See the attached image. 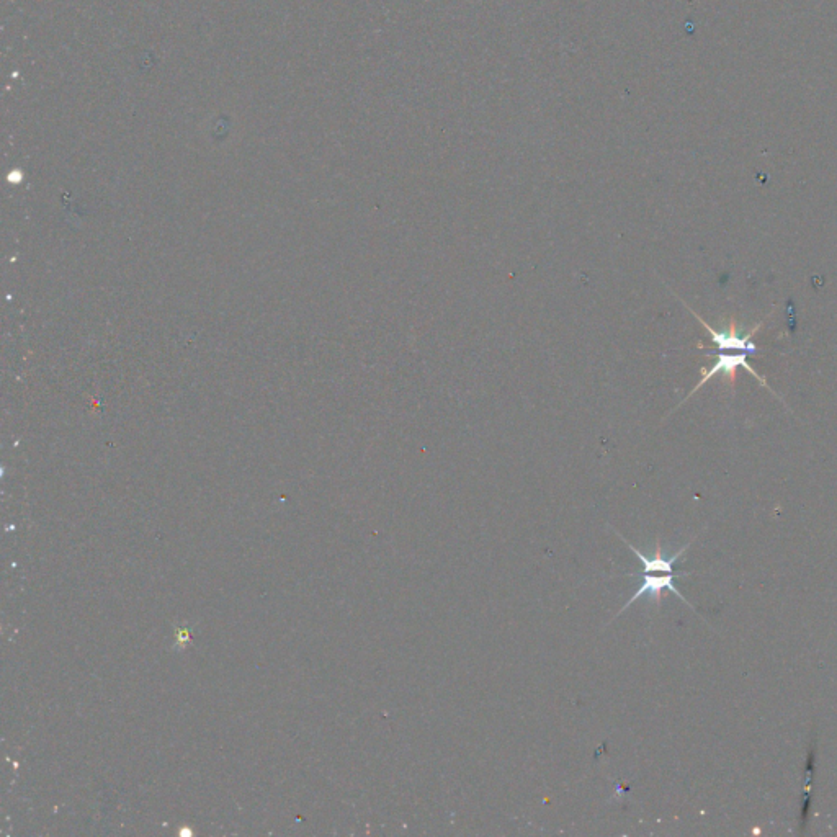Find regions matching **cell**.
I'll list each match as a JSON object with an SVG mask.
<instances>
[{
  "mask_svg": "<svg viewBox=\"0 0 837 837\" xmlns=\"http://www.w3.org/2000/svg\"><path fill=\"white\" fill-rule=\"evenodd\" d=\"M708 357H715V363H713L712 367L708 368V370L707 368H702V370H700V373H702V378H700V381L699 383H697V386H695L694 390L690 391V393L687 394V396H685V399L684 401H682L681 404H684L685 401H689V399L692 398V396H694V394L697 393V391H699L700 388H702V386L705 385V383H707V381L712 380L713 376L721 375L723 376V378H725V380L730 381L731 386H735L736 375H738L739 368H743V370H746V372H748L749 375L754 376L756 380L761 381L762 386H766L767 390L772 391V388H770V386H767L766 378H764V376L759 375V373H756V370H754V368H752L751 365H749L748 354H708ZM772 393H774V391H772ZM681 404H679V406H681ZM679 406H677V408H679Z\"/></svg>",
  "mask_w": 837,
  "mask_h": 837,
  "instance_id": "1",
  "label": "cell"
},
{
  "mask_svg": "<svg viewBox=\"0 0 837 837\" xmlns=\"http://www.w3.org/2000/svg\"><path fill=\"white\" fill-rule=\"evenodd\" d=\"M682 303H684V301H682ZM685 308L689 309L690 313L694 314L695 318L699 319V323L705 327V331L710 334V339H712L715 349L741 350L744 354H757L759 347L752 342V337H754L756 332H759V329L764 326V323L754 324L749 331L743 332L739 331L738 323H736L735 319H731L730 324H728L726 329H723V331H715L710 324H707L705 319L700 318L699 314L695 313L694 309L689 308L687 305H685Z\"/></svg>",
  "mask_w": 837,
  "mask_h": 837,
  "instance_id": "2",
  "label": "cell"
},
{
  "mask_svg": "<svg viewBox=\"0 0 837 837\" xmlns=\"http://www.w3.org/2000/svg\"><path fill=\"white\" fill-rule=\"evenodd\" d=\"M690 574L692 573H685V571H679V573H643V576H641V578H643L641 586L636 589L635 594L630 597L627 604L623 605L620 612L615 615V618L620 617L625 610L630 609V607L635 604L636 600L643 596L651 597L654 604L659 607V605H661V597H663L664 591L672 592V594L679 597L685 605H689L690 609L695 610L694 605L690 604L689 600L682 596L681 591H679L676 584H674V579H676L677 576H690ZM614 620H612V622H614Z\"/></svg>",
  "mask_w": 837,
  "mask_h": 837,
  "instance_id": "3",
  "label": "cell"
}]
</instances>
